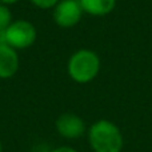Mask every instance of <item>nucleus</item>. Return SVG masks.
Returning a JSON list of instances; mask_svg holds the SVG:
<instances>
[{"instance_id":"obj_8","label":"nucleus","mask_w":152,"mask_h":152,"mask_svg":"<svg viewBox=\"0 0 152 152\" xmlns=\"http://www.w3.org/2000/svg\"><path fill=\"white\" fill-rule=\"evenodd\" d=\"M12 21H13L12 20V13H11L8 5L0 3V32L3 34Z\"/></svg>"},{"instance_id":"obj_4","label":"nucleus","mask_w":152,"mask_h":152,"mask_svg":"<svg viewBox=\"0 0 152 152\" xmlns=\"http://www.w3.org/2000/svg\"><path fill=\"white\" fill-rule=\"evenodd\" d=\"M83 13L79 0H60L53 7V20L61 28H71L81 20Z\"/></svg>"},{"instance_id":"obj_12","label":"nucleus","mask_w":152,"mask_h":152,"mask_svg":"<svg viewBox=\"0 0 152 152\" xmlns=\"http://www.w3.org/2000/svg\"><path fill=\"white\" fill-rule=\"evenodd\" d=\"M1 40H3V35H1V32H0V44H1V43H3Z\"/></svg>"},{"instance_id":"obj_2","label":"nucleus","mask_w":152,"mask_h":152,"mask_svg":"<svg viewBox=\"0 0 152 152\" xmlns=\"http://www.w3.org/2000/svg\"><path fill=\"white\" fill-rule=\"evenodd\" d=\"M100 58L95 51L81 48L72 53L67 64V72L69 77L79 84L91 83L100 72Z\"/></svg>"},{"instance_id":"obj_10","label":"nucleus","mask_w":152,"mask_h":152,"mask_svg":"<svg viewBox=\"0 0 152 152\" xmlns=\"http://www.w3.org/2000/svg\"><path fill=\"white\" fill-rule=\"evenodd\" d=\"M50 152H79V151H76L75 148H72V147H58Z\"/></svg>"},{"instance_id":"obj_13","label":"nucleus","mask_w":152,"mask_h":152,"mask_svg":"<svg viewBox=\"0 0 152 152\" xmlns=\"http://www.w3.org/2000/svg\"><path fill=\"white\" fill-rule=\"evenodd\" d=\"M0 152H3V147H1V143H0Z\"/></svg>"},{"instance_id":"obj_9","label":"nucleus","mask_w":152,"mask_h":152,"mask_svg":"<svg viewBox=\"0 0 152 152\" xmlns=\"http://www.w3.org/2000/svg\"><path fill=\"white\" fill-rule=\"evenodd\" d=\"M31 1L34 5L42 8V10H50V8L55 7L60 0H31Z\"/></svg>"},{"instance_id":"obj_7","label":"nucleus","mask_w":152,"mask_h":152,"mask_svg":"<svg viewBox=\"0 0 152 152\" xmlns=\"http://www.w3.org/2000/svg\"><path fill=\"white\" fill-rule=\"evenodd\" d=\"M84 13L91 16L110 15L116 7V0H79Z\"/></svg>"},{"instance_id":"obj_11","label":"nucleus","mask_w":152,"mask_h":152,"mask_svg":"<svg viewBox=\"0 0 152 152\" xmlns=\"http://www.w3.org/2000/svg\"><path fill=\"white\" fill-rule=\"evenodd\" d=\"M19 0H0V3L1 4H5V5H11V4H15V3H18Z\"/></svg>"},{"instance_id":"obj_5","label":"nucleus","mask_w":152,"mask_h":152,"mask_svg":"<svg viewBox=\"0 0 152 152\" xmlns=\"http://www.w3.org/2000/svg\"><path fill=\"white\" fill-rule=\"evenodd\" d=\"M56 131L64 139H79L86 134V123L76 113L66 112L56 119Z\"/></svg>"},{"instance_id":"obj_6","label":"nucleus","mask_w":152,"mask_h":152,"mask_svg":"<svg viewBox=\"0 0 152 152\" xmlns=\"http://www.w3.org/2000/svg\"><path fill=\"white\" fill-rule=\"evenodd\" d=\"M20 60L15 48L5 43L0 44V79H11L19 71Z\"/></svg>"},{"instance_id":"obj_1","label":"nucleus","mask_w":152,"mask_h":152,"mask_svg":"<svg viewBox=\"0 0 152 152\" xmlns=\"http://www.w3.org/2000/svg\"><path fill=\"white\" fill-rule=\"evenodd\" d=\"M87 135L89 147L94 152H121L123 150V134L120 128L111 120H96L89 127Z\"/></svg>"},{"instance_id":"obj_3","label":"nucleus","mask_w":152,"mask_h":152,"mask_svg":"<svg viewBox=\"0 0 152 152\" xmlns=\"http://www.w3.org/2000/svg\"><path fill=\"white\" fill-rule=\"evenodd\" d=\"M3 43L15 50H24L31 47L36 40V28L27 20H15L3 32Z\"/></svg>"}]
</instances>
